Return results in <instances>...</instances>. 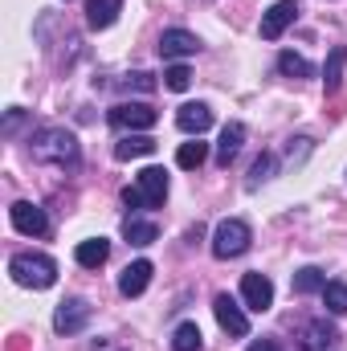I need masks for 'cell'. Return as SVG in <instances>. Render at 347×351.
Here are the masks:
<instances>
[{"instance_id": "cell-26", "label": "cell", "mask_w": 347, "mask_h": 351, "mask_svg": "<svg viewBox=\"0 0 347 351\" xmlns=\"http://www.w3.org/2000/svg\"><path fill=\"white\" fill-rule=\"evenodd\" d=\"M323 302H327V311H331V315H347V286H344V282H327Z\"/></svg>"}, {"instance_id": "cell-15", "label": "cell", "mask_w": 347, "mask_h": 351, "mask_svg": "<svg viewBox=\"0 0 347 351\" xmlns=\"http://www.w3.org/2000/svg\"><path fill=\"white\" fill-rule=\"evenodd\" d=\"M241 143H246V127H241V123H229V127L221 131V143H217V164H221V168H229V164L237 160Z\"/></svg>"}, {"instance_id": "cell-8", "label": "cell", "mask_w": 347, "mask_h": 351, "mask_svg": "<svg viewBox=\"0 0 347 351\" xmlns=\"http://www.w3.org/2000/svg\"><path fill=\"white\" fill-rule=\"evenodd\" d=\"M241 298H246V306H250L254 315H265V311L274 306V282H270L265 274H246V278H241Z\"/></svg>"}, {"instance_id": "cell-6", "label": "cell", "mask_w": 347, "mask_h": 351, "mask_svg": "<svg viewBox=\"0 0 347 351\" xmlns=\"http://www.w3.org/2000/svg\"><path fill=\"white\" fill-rule=\"evenodd\" d=\"M90 323V302L86 298H66L53 315V331L58 335H78L82 327Z\"/></svg>"}, {"instance_id": "cell-18", "label": "cell", "mask_w": 347, "mask_h": 351, "mask_svg": "<svg viewBox=\"0 0 347 351\" xmlns=\"http://www.w3.org/2000/svg\"><path fill=\"white\" fill-rule=\"evenodd\" d=\"M106 258H110V241L106 237H90V241H82L74 250V262L82 265V269H98Z\"/></svg>"}, {"instance_id": "cell-14", "label": "cell", "mask_w": 347, "mask_h": 351, "mask_svg": "<svg viewBox=\"0 0 347 351\" xmlns=\"http://www.w3.org/2000/svg\"><path fill=\"white\" fill-rule=\"evenodd\" d=\"M335 339H339V335H335V327H331L327 319H307V323H302V348L307 351H327Z\"/></svg>"}, {"instance_id": "cell-31", "label": "cell", "mask_w": 347, "mask_h": 351, "mask_svg": "<svg viewBox=\"0 0 347 351\" xmlns=\"http://www.w3.org/2000/svg\"><path fill=\"white\" fill-rule=\"evenodd\" d=\"M246 351H282V343H278V339H254Z\"/></svg>"}, {"instance_id": "cell-16", "label": "cell", "mask_w": 347, "mask_h": 351, "mask_svg": "<svg viewBox=\"0 0 347 351\" xmlns=\"http://www.w3.org/2000/svg\"><path fill=\"white\" fill-rule=\"evenodd\" d=\"M156 139L152 135H123L115 143V160H143V156H156Z\"/></svg>"}, {"instance_id": "cell-13", "label": "cell", "mask_w": 347, "mask_h": 351, "mask_svg": "<svg viewBox=\"0 0 347 351\" xmlns=\"http://www.w3.org/2000/svg\"><path fill=\"white\" fill-rule=\"evenodd\" d=\"M147 282H152V262H147V258L131 262L123 274H119V290H123L127 298H139V294L147 290Z\"/></svg>"}, {"instance_id": "cell-29", "label": "cell", "mask_w": 347, "mask_h": 351, "mask_svg": "<svg viewBox=\"0 0 347 351\" xmlns=\"http://www.w3.org/2000/svg\"><path fill=\"white\" fill-rule=\"evenodd\" d=\"M123 86H127V90H143V94H147V90H156V78L139 70V74H127V82H123Z\"/></svg>"}, {"instance_id": "cell-9", "label": "cell", "mask_w": 347, "mask_h": 351, "mask_svg": "<svg viewBox=\"0 0 347 351\" xmlns=\"http://www.w3.org/2000/svg\"><path fill=\"white\" fill-rule=\"evenodd\" d=\"M294 16H298V0H278V4L261 16V37H265V41H278V37L294 25Z\"/></svg>"}, {"instance_id": "cell-21", "label": "cell", "mask_w": 347, "mask_h": 351, "mask_svg": "<svg viewBox=\"0 0 347 351\" xmlns=\"http://www.w3.org/2000/svg\"><path fill=\"white\" fill-rule=\"evenodd\" d=\"M327 290V274L319 265H307L294 274V294H323Z\"/></svg>"}, {"instance_id": "cell-19", "label": "cell", "mask_w": 347, "mask_h": 351, "mask_svg": "<svg viewBox=\"0 0 347 351\" xmlns=\"http://www.w3.org/2000/svg\"><path fill=\"white\" fill-rule=\"evenodd\" d=\"M344 66H347V45H335L331 58H327V66H323V86H327V94H339V86H344Z\"/></svg>"}, {"instance_id": "cell-20", "label": "cell", "mask_w": 347, "mask_h": 351, "mask_svg": "<svg viewBox=\"0 0 347 351\" xmlns=\"http://www.w3.org/2000/svg\"><path fill=\"white\" fill-rule=\"evenodd\" d=\"M123 237H127L131 245H152V241L160 237V225H156V221H139V217H127V221H123Z\"/></svg>"}, {"instance_id": "cell-5", "label": "cell", "mask_w": 347, "mask_h": 351, "mask_svg": "<svg viewBox=\"0 0 347 351\" xmlns=\"http://www.w3.org/2000/svg\"><path fill=\"white\" fill-rule=\"evenodd\" d=\"M213 315H217V323H221L225 335H233V339H246V335H250V319H246V311L237 306V298L217 294V298H213Z\"/></svg>"}, {"instance_id": "cell-10", "label": "cell", "mask_w": 347, "mask_h": 351, "mask_svg": "<svg viewBox=\"0 0 347 351\" xmlns=\"http://www.w3.org/2000/svg\"><path fill=\"white\" fill-rule=\"evenodd\" d=\"M196 49H200V37H196V33H188V29H168V33L160 37V58H168V62L192 58Z\"/></svg>"}, {"instance_id": "cell-12", "label": "cell", "mask_w": 347, "mask_h": 351, "mask_svg": "<svg viewBox=\"0 0 347 351\" xmlns=\"http://www.w3.org/2000/svg\"><path fill=\"white\" fill-rule=\"evenodd\" d=\"M135 188L143 192L147 208H160V204H164V196H168V172H164V168H143Z\"/></svg>"}, {"instance_id": "cell-25", "label": "cell", "mask_w": 347, "mask_h": 351, "mask_svg": "<svg viewBox=\"0 0 347 351\" xmlns=\"http://www.w3.org/2000/svg\"><path fill=\"white\" fill-rule=\"evenodd\" d=\"M274 168H278V160H274L270 152H265V156H258V160H254V168H250V180H246V188H250V192H254V188H261V184L274 176Z\"/></svg>"}, {"instance_id": "cell-3", "label": "cell", "mask_w": 347, "mask_h": 351, "mask_svg": "<svg viewBox=\"0 0 347 351\" xmlns=\"http://www.w3.org/2000/svg\"><path fill=\"white\" fill-rule=\"evenodd\" d=\"M250 241H254V233H250V225L237 221V217H229V221H221V225L213 229V254H217L221 262L241 258V254L250 250Z\"/></svg>"}, {"instance_id": "cell-23", "label": "cell", "mask_w": 347, "mask_h": 351, "mask_svg": "<svg viewBox=\"0 0 347 351\" xmlns=\"http://www.w3.org/2000/svg\"><path fill=\"white\" fill-rule=\"evenodd\" d=\"M204 160H208V147L200 143V135H196L192 143H180V152H176V164H180L184 172H196Z\"/></svg>"}, {"instance_id": "cell-7", "label": "cell", "mask_w": 347, "mask_h": 351, "mask_svg": "<svg viewBox=\"0 0 347 351\" xmlns=\"http://www.w3.org/2000/svg\"><path fill=\"white\" fill-rule=\"evenodd\" d=\"M8 217H12V229L25 233V237H45V233H49L45 213H41L37 204H29V200H16V204L8 208Z\"/></svg>"}, {"instance_id": "cell-27", "label": "cell", "mask_w": 347, "mask_h": 351, "mask_svg": "<svg viewBox=\"0 0 347 351\" xmlns=\"http://www.w3.org/2000/svg\"><path fill=\"white\" fill-rule=\"evenodd\" d=\"M164 86L176 90V94H180V90H188V86H192V70H188V66H180V62H172V66L164 70Z\"/></svg>"}, {"instance_id": "cell-1", "label": "cell", "mask_w": 347, "mask_h": 351, "mask_svg": "<svg viewBox=\"0 0 347 351\" xmlns=\"http://www.w3.org/2000/svg\"><path fill=\"white\" fill-rule=\"evenodd\" d=\"M33 160L58 164V168H78L82 147H78L74 131H66V127H41V131L33 135Z\"/></svg>"}, {"instance_id": "cell-4", "label": "cell", "mask_w": 347, "mask_h": 351, "mask_svg": "<svg viewBox=\"0 0 347 351\" xmlns=\"http://www.w3.org/2000/svg\"><path fill=\"white\" fill-rule=\"evenodd\" d=\"M156 123H160V114L147 102H119L110 110V127H119V131H152Z\"/></svg>"}, {"instance_id": "cell-28", "label": "cell", "mask_w": 347, "mask_h": 351, "mask_svg": "<svg viewBox=\"0 0 347 351\" xmlns=\"http://www.w3.org/2000/svg\"><path fill=\"white\" fill-rule=\"evenodd\" d=\"M311 147H315V143H311L307 135H298V139H290V147H286V160H290V164H302V160L311 156Z\"/></svg>"}, {"instance_id": "cell-24", "label": "cell", "mask_w": 347, "mask_h": 351, "mask_svg": "<svg viewBox=\"0 0 347 351\" xmlns=\"http://www.w3.org/2000/svg\"><path fill=\"white\" fill-rule=\"evenodd\" d=\"M200 343H204V335L196 323H180L172 331V351H200Z\"/></svg>"}, {"instance_id": "cell-17", "label": "cell", "mask_w": 347, "mask_h": 351, "mask_svg": "<svg viewBox=\"0 0 347 351\" xmlns=\"http://www.w3.org/2000/svg\"><path fill=\"white\" fill-rule=\"evenodd\" d=\"M123 12V0H86V25L90 29H110Z\"/></svg>"}, {"instance_id": "cell-11", "label": "cell", "mask_w": 347, "mask_h": 351, "mask_svg": "<svg viewBox=\"0 0 347 351\" xmlns=\"http://www.w3.org/2000/svg\"><path fill=\"white\" fill-rule=\"evenodd\" d=\"M176 127H180L184 135H204V131L213 127V110H208L204 102H184L180 114H176Z\"/></svg>"}, {"instance_id": "cell-22", "label": "cell", "mask_w": 347, "mask_h": 351, "mask_svg": "<svg viewBox=\"0 0 347 351\" xmlns=\"http://www.w3.org/2000/svg\"><path fill=\"white\" fill-rule=\"evenodd\" d=\"M278 74H282V78H311L315 66H311L307 58H298L294 49H286V53H278Z\"/></svg>"}, {"instance_id": "cell-32", "label": "cell", "mask_w": 347, "mask_h": 351, "mask_svg": "<svg viewBox=\"0 0 347 351\" xmlns=\"http://www.w3.org/2000/svg\"><path fill=\"white\" fill-rule=\"evenodd\" d=\"M21 119H25V114H21V110H8V123H4V135H12V131H16V127H21Z\"/></svg>"}, {"instance_id": "cell-2", "label": "cell", "mask_w": 347, "mask_h": 351, "mask_svg": "<svg viewBox=\"0 0 347 351\" xmlns=\"http://www.w3.org/2000/svg\"><path fill=\"white\" fill-rule=\"evenodd\" d=\"M8 274L16 286H29V290H49L58 282V262L45 258V254H12Z\"/></svg>"}, {"instance_id": "cell-30", "label": "cell", "mask_w": 347, "mask_h": 351, "mask_svg": "<svg viewBox=\"0 0 347 351\" xmlns=\"http://www.w3.org/2000/svg\"><path fill=\"white\" fill-rule=\"evenodd\" d=\"M123 204L135 213V208H147V200H143V192L139 188H123Z\"/></svg>"}]
</instances>
